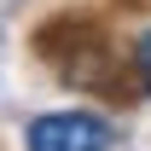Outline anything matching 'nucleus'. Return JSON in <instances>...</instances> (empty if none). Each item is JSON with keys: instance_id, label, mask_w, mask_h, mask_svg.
<instances>
[{"instance_id": "nucleus-1", "label": "nucleus", "mask_w": 151, "mask_h": 151, "mask_svg": "<svg viewBox=\"0 0 151 151\" xmlns=\"http://www.w3.org/2000/svg\"><path fill=\"white\" fill-rule=\"evenodd\" d=\"M111 122L93 111H47L23 128V151H111Z\"/></svg>"}, {"instance_id": "nucleus-2", "label": "nucleus", "mask_w": 151, "mask_h": 151, "mask_svg": "<svg viewBox=\"0 0 151 151\" xmlns=\"http://www.w3.org/2000/svg\"><path fill=\"white\" fill-rule=\"evenodd\" d=\"M134 76L145 81V93H151V29H145L139 41H134Z\"/></svg>"}]
</instances>
